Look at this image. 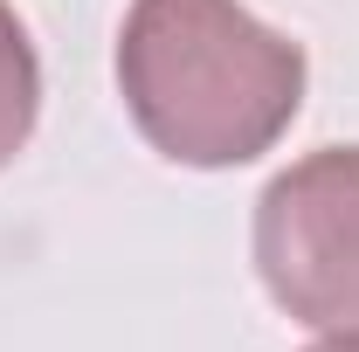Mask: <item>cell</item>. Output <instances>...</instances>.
<instances>
[{
	"label": "cell",
	"mask_w": 359,
	"mask_h": 352,
	"mask_svg": "<svg viewBox=\"0 0 359 352\" xmlns=\"http://www.w3.org/2000/svg\"><path fill=\"white\" fill-rule=\"evenodd\" d=\"M35 118H42V55L21 14L0 0V166H14V152L35 138Z\"/></svg>",
	"instance_id": "obj_3"
},
{
	"label": "cell",
	"mask_w": 359,
	"mask_h": 352,
	"mask_svg": "<svg viewBox=\"0 0 359 352\" xmlns=\"http://www.w3.org/2000/svg\"><path fill=\"white\" fill-rule=\"evenodd\" d=\"M304 352H359V332H325V339L304 346Z\"/></svg>",
	"instance_id": "obj_4"
},
{
	"label": "cell",
	"mask_w": 359,
	"mask_h": 352,
	"mask_svg": "<svg viewBox=\"0 0 359 352\" xmlns=\"http://www.w3.org/2000/svg\"><path fill=\"white\" fill-rule=\"evenodd\" d=\"M256 269L283 318L359 332V145H318L263 187Z\"/></svg>",
	"instance_id": "obj_2"
},
{
	"label": "cell",
	"mask_w": 359,
	"mask_h": 352,
	"mask_svg": "<svg viewBox=\"0 0 359 352\" xmlns=\"http://www.w3.org/2000/svg\"><path fill=\"white\" fill-rule=\"evenodd\" d=\"M118 97L173 166H249L304 111V48L242 0H132L118 28Z\"/></svg>",
	"instance_id": "obj_1"
}]
</instances>
